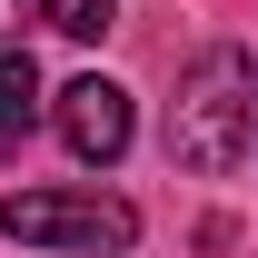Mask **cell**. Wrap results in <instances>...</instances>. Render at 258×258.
<instances>
[{
    "label": "cell",
    "instance_id": "obj_1",
    "mask_svg": "<svg viewBox=\"0 0 258 258\" xmlns=\"http://www.w3.org/2000/svg\"><path fill=\"white\" fill-rule=\"evenodd\" d=\"M258 149V60L248 50H199L189 80H179V99H169V159L199 169V179H219V169H238Z\"/></svg>",
    "mask_w": 258,
    "mask_h": 258
},
{
    "label": "cell",
    "instance_id": "obj_2",
    "mask_svg": "<svg viewBox=\"0 0 258 258\" xmlns=\"http://www.w3.org/2000/svg\"><path fill=\"white\" fill-rule=\"evenodd\" d=\"M0 238L20 248H80V258H119L139 238V209L109 189H10L0 199Z\"/></svg>",
    "mask_w": 258,
    "mask_h": 258
},
{
    "label": "cell",
    "instance_id": "obj_3",
    "mask_svg": "<svg viewBox=\"0 0 258 258\" xmlns=\"http://www.w3.org/2000/svg\"><path fill=\"white\" fill-rule=\"evenodd\" d=\"M129 129H139V119H129V90H119V80H99V70H90V80H70V90H60V139H70V159H80V169H109V159L129 149Z\"/></svg>",
    "mask_w": 258,
    "mask_h": 258
},
{
    "label": "cell",
    "instance_id": "obj_4",
    "mask_svg": "<svg viewBox=\"0 0 258 258\" xmlns=\"http://www.w3.org/2000/svg\"><path fill=\"white\" fill-rule=\"evenodd\" d=\"M30 129H40V70L30 50H0V159H20Z\"/></svg>",
    "mask_w": 258,
    "mask_h": 258
},
{
    "label": "cell",
    "instance_id": "obj_5",
    "mask_svg": "<svg viewBox=\"0 0 258 258\" xmlns=\"http://www.w3.org/2000/svg\"><path fill=\"white\" fill-rule=\"evenodd\" d=\"M40 20H50L60 40H99L109 20H119V0H40Z\"/></svg>",
    "mask_w": 258,
    "mask_h": 258
},
{
    "label": "cell",
    "instance_id": "obj_6",
    "mask_svg": "<svg viewBox=\"0 0 258 258\" xmlns=\"http://www.w3.org/2000/svg\"><path fill=\"white\" fill-rule=\"evenodd\" d=\"M30 10H40V0H0V40L20 30V20H30Z\"/></svg>",
    "mask_w": 258,
    "mask_h": 258
}]
</instances>
